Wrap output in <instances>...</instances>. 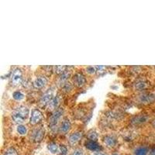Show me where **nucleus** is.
<instances>
[{"label":"nucleus","mask_w":155,"mask_h":155,"mask_svg":"<svg viewBox=\"0 0 155 155\" xmlns=\"http://www.w3.org/2000/svg\"><path fill=\"white\" fill-rule=\"evenodd\" d=\"M86 71H88V73H89V74H93V73H95V71H95V68L91 67V66L87 68Z\"/></svg>","instance_id":"cd10ccee"},{"label":"nucleus","mask_w":155,"mask_h":155,"mask_svg":"<svg viewBox=\"0 0 155 155\" xmlns=\"http://www.w3.org/2000/svg\"><path fill=\"white\" fill-rule=\"evenodd\" d=\"M93 155H106L104 153H102L101 151H96L93 153Z\"/></svg>","instance_id":"c85d7f7f"},{"label":"nucleus","mask_w":155,"mask_h":155,"mask_svg":"<svg viewBox=\"0 0 155 155\" xmlns=\"http://www.w3.org/2000/svg\"><path fill=\"white\" fill-rule=\"evenodd\" d=\"M73 81H74V84L77 87H81L84 86L86 83V78H85V75L81 73H77L74 75L73 78Z\"/></svg>","instance_id":"0eeeda50"},{"label":"nucleus","mask_w":155,"mask_h":155,"mask_svg":"<svg viewBox=\"0 0 155 155\" xmlns=\"http://www.w3.org/2000/svg\"><path fill=\"white\" fill-rule=\"evenodd\" d=\"M113 155H119V154H118V153H113Z\"/></svg>","instance_id":"2f4dec72"},{"label":"nucleus","mask_w":155,"mask_h":155,"mask_svg":"<svg viewBox=\"0 0 155 155\" xmlns=\"http://www.w3.org/2000/svg\"><path fill=\"white\" fill-rule=\"evenodd\" d=\"M61 100V98L60 95H55L53 99H52V100L50 102L49 104H48V108H49L50 110L54 111L55 109H58V106L60 104Z\"/></svg>","instance_id":"9b49d317"},{"label":"nucleus","mask_w":155,"mask_h":155,"mask_svg":"<svg viewBox=\"0 0 155 155\" xmlns=\"http://www.w3.org/2000/svg\"><path fill=\"white\" fill-rule=\"evenodd\" d=\"M68 149L66 146L63 144H61L59 146V155H67Z\"/></svg>","instance_id":"b1692460"},{"label":"nucleus","mask_w":155,"mask_h":155,"mask_svg":"<svg viewBox=\"0 0 155 155\" xmlns=\"http://www.w3.org/2000/svg\"><path fill=\"white\" fill-rule=\"evenodd\" d=\"M69 76H70V72H69V71H65L64 72L62 73V74L60 75V78H59V82L62 83L64 85L66 83V81L68 80Z\"/></svg>","instance_id":"f3484780"},{"label":"nucleus","mask_w":155,"mask_h":155,"mask_svg":"<svg viewBox=\"0 0 155 155\" xmlns=\"http://www.w3.org/2000/svg\"><path fill=\"white\" fill-rule=\"evenodd\" d=\"M64 113V109L61 107H58V109L53 111L51 116L49 118V127L51 129H54L58 127L59 120L61 118L62 115Z\"/></svg>","instance_id":"f03ea898"},{"label":"nucleus","mask_w":155,"mask_h":155,"mask_svg":"<svg viewBox=\"0 0 155 155\" xmlns=\"http://www.w3.org/2000/svg\"><path fill=\"white\" fill-rule=\"evenodd\" d=\"M87 137L88 138V140H92L96 142V140H98V134L95 130H92L88 131V134H87Z\"/></svg>","instance_id":"a211bd4d"},{"label":"nucleus","mask_w":155,"mask_h":155,"mask_svg":"<svg viewBox=\"0 0 155 155\" xmlns=\"http://www.w3.org/2000/svg\"><path fill=\"white\" fill-rule=\"evenodd\" d=\"M17 132L18 134H19L20 135H25L27 132V127L24 125H19L17 127Z\"/></svg>","instance_id":"4be33fe9"},{"label":"nucleus","mask_w":155,"mask_h":155,"mask_svg":"<svg viewBox=\"0 0 155 155\" xmlns=\"http://www.w3.org/2000/svg\"><path fill=\"white\" fill-rule=\"evenodd\" d=\"M44 137V129L43 127H38L34 129L31 134V140L34 142H41Z\"/></svg>","instance_id":"423d86ee"},{"label":"nucleus","mask_w":155,"mask_h":155,"mask_svg":"<svg viewBox=\"0 0 155 155\" xmlns=\"http://www.w3.org/2000/svg\"><path fill=\"white\" fill-rule=\"evenodd\" d=\"M30 110L27 106H20L12 113V120L16 124H22L29 117Z\"/></svg>","instance_id":"f257e3e1"},{"label":"nucleus","mask_w":155,"mask_h":155,"mask_svg":"<svg viewBox=\"0 0 155 155\" xmlns=\"http://www.w3.org/2000/svg\"><path fill=\"white\" fill-rule=\"evenodd\" d=\"M12 97H13V99L15 100L20 101L24 99V94L20 92V91H16L12 94Z\"/></svg>","instance_id":"412c9836"},{"label":"nucleus","mask_w":155,"mask_h":155,"mask_svg":"<svg viewBox=\"0 0 155 155\" xmlns=\"http://www.w3.org/2000/svg\"><path fill=\"white\" fill-rule=\"evenodd\" d=\"M148 149L145 147H140L137 148L135 150V155H147V154Z\"/></svg>","instance_id":"6ab92c4d"},{"label":"nucleus","mask_w":155,"mask_h":155,"mask_svg":"<svg viewBox=\"0 0 155 155\" xmlns=\"http://www.w3.org/2000/svg\"><path fill=\"white\" fill-rule=\"evenodd\" d=\"M66 69H67L66 66H56V67H54V71L57 74H61L62 73L65 71Z\"/></svg>","instance_id":"5701e85b"},{"label":"nucleus","mask_w":155,"mask_h":155,"mask_svg":"<svg viewBox=\"0 0 155 155\" xmlns=\"http://www.w3.org/2000/svg\"><path fill=\"white\" fill-rule=\"evenodd\" d=\"M10 79L12 85H15V86L20 85L22 82V80H23V73H22L21 69L19 68H16L12 71L10 76Z\"/></svg>","instance_id":"7ed1b4c3"},{"label":"nucleus","mask_w":155,"mask_h":155,"mask_svg":"<svg viewBox=\"0 0 155 155\" xmlns=\"http://www.w3.org/2000/svg\"><path fill=\"white\" fill-rule=\"evenodd\" d=\"M148 120V117L145 115H140V116H135L134 118L132 119L131 123L134 125H139V124H142L146 123L147 120Z\"/></svg>","instance_id":"4468645a"},{"label":"nucleus","mask_w":155,"mask_h":155,"mask_svg":"<svg viewBox=\"0 0 155 155\" xmlns=\"http://www.w3.org/2000/svg\"><path fill=\"white\" fill-rule=\"evenodd\" d=\"M3 155H17V152L13 147H10L5 150Z\"/></svg>","instance_id":"393cba45"},{"label":"nucleus","mask_w":155,"mask_h":155,"mask_svg":"<svg viewBox=\"0 0 155 155\" xmlns=\"http://www.w3.org/2000/svg\"><path fill=\"white\" fill-rule=\"evenodd\" d=\"M48 84V79H47L46 77L44 76H39L36 78L35 80L33 82V85L35 88L37 89H41L43 88L44 87L46 86V85Z\"/></svg>","instance_id":"6e6552de"},{"label":"nucleus","mask_w":155,"mask_h":155,"mask_svg":"<svg viewBox=\"0 0 155 155\" xmlns=\"http://www.w3.org/2000/svg\"><path fill=\"white\" fill-rule=\"evenodd\" d=\"M152 126H153V127L155 128V119L153 120V121L152 122Z\"/></svg>","instance_id":"7c9ffc66"},{"label":"nucleus","mask_w":155,"mask_h":155,"mask_svg":"<svg viewBox=\"0 0 155 155\" xmlns=\"http://www.w3.org/2000/svg\"><path fill=\"white\" fill-rule=\"evenodd\" d=\"M147 83L144 81H139L135 84V88L139 91L144 89L147 88Z\"/></svg>","instance_id":"aec40b11"},{"label":"nucleus","mask_w":155,"mask_h":155,"mask_svg":"<svg viewBox=\"0 0 155 155\" xmlns=\"http://www.w3.org/2000/svg\"><path fill=\"white\" fill-rule=\"evenodd\" d=\"M71 155H84V152L81 149H75Z\"/></svg>","instance_id":"bb28decb"},{"label":"nucleus","mask_w":155,"mask_h":155,"mask_svg":"<svg viewBox=\"0 0 155 155\" xmlns=\"http://www.w3.org/2000/svg\"><path fill=\"white\" fill-rule=\"evenodd\" d=\"M43 120V114L39 109H34L31 112V116L30 118V123L33 125L40 124Z\"/></svg>","instance_id":"39448f33"},{"label":"nucleus","mask_w":155,"mask_h":155,"mask_svg":"<svg viewBox=\"0 0 155 155\" xmlns=\"http://www.w3.org/2000/svg\"><path fill=\"white\" fill-rule=\"evenodd\" d=\"M54 90L53 88H51L50 89H48V91L44 92V94L41 96V99H40V104L41 106L44 107V106H48V104L50 103L52 99L54 98Z\"/></svg>","instance_id":"20e7f679"},{"label":"nucleus","mask_w":155,"mask_h":155,"mask_svg":"<svg viewBox=\"0 0 155 155\" xmlns=\"http://www.w3.org/2000/svg\"><path fill=\"white\" fill-rule=\"evenodd\" d=\"M104 143L109 147H114L117 144V140L113 136L107 135L104 137Z\"/></svg>","instance_id":"ddd939ff"},{"label":"nucleus","mask_w":155,"mask_h":155,"mask_svg":"<svg viewBox=\"0 0 155 155\" xmlns=\"http://www.w3.org/2000/svg\"><path fill=\"white\" fill-rule=\"evenodd\" d=\"M155 95L153 94H147V95H143L141 96L140 101L143 102H150L154 100Z\"/></svg>","instance_id":"dca6fc26"},{"label":"nucleus","mask_w":155,"mask_h":155,"mask_svg":"<svg viewBox=\"0 0 155 155\" xmlns=\"http://www.w3.org/2000/svg\"><path fill=\"white\" fill-rule=\"evenodd\" d=\"M71 127V121L68 118H64L61 124L60 127H59V131L61 134H67L70 130Z\"/></svg>","instance_id":"9d476101"},{"label":"nucleus","mask_w":155,"mask_h":155,"mask_svg":"<svg viewBox=\"0 0 155 155\" xmlns=\"http://www.w3.org/2000/svg\"><path fill=\"white\" fill-rule=\"evenodd\" d=\"M150 155H155V147L153 148L150 152Z\"/></svg>","instance_id":"c756f323"},{"label":"nucleus","mask_w":155,"mask_h":155,"mask_svg":"<svg viewBox=\"0 0 155 155\" xmlns=\"http://www.w3.org/2000/svg\"><path fill=\"white\" fill-rule=\"evenodd\" d=\"M48 149L51 153H59V146L56 143H50L48 145Z\"/></svg>","instance_id":"2eb2a0df"},{"label":"nucleus","mask_w":155,"mask_h":155,"mask_svg":"<svg viewBox=\"0 0 155 155\" xmlns=\"http://www.w3.org/2000/svg\"><path fill=\"white\" fill-rule=\"evenodd\" d=\"M81 137H82V133L80 132V131H75V132L72 133L69 137V144L71 145V146H74V145H75L76 143L79 142Z\"/></svg>","instance_id":"1a4fd4ad"},{"label":"nucleus","mask_w":155,"mask_h":155,"mask_svg":"<svg viewBox=\"0 0 155 155\" xmlns=\"http://www.w3.org/2000/svg\"><path fill=\"white\" fill-rule=\"evenodd\" d=\"M85 147H86L87 149H88V150H92V151H94V152L100 151V150L102 149V147H101L100 145L98 144L95 141H92V140L86 141V143H85Z\"/></svg>","instance_id":"f8f14e48"},{"label":"nucleus","mask_w":155,"mask_h":155,"mask_svg":"<svg viewBox=\"0 0 155 155\" xmlns=\"http://www.w3.org/2000/svg\"><path fill=\"white\" fill-rule=\"evenodd\" d=\"M63 89L64 91H65V92H69L70 90L72 89V85H71V83L66 82L65 84L63 85Z\"/></svg>","instance_id":"a878e982"}]
</instances>
